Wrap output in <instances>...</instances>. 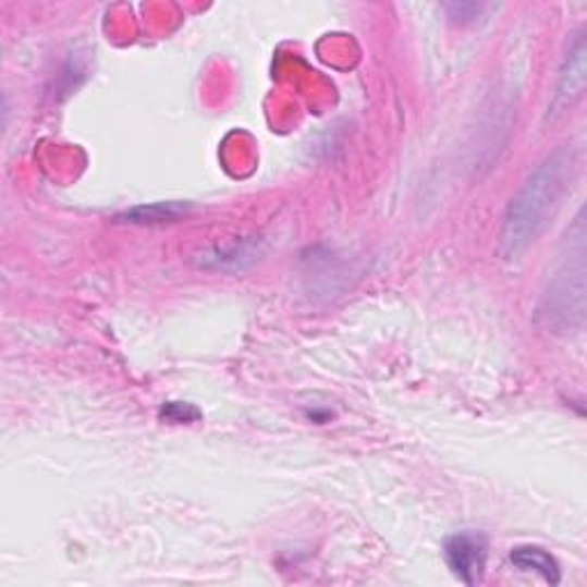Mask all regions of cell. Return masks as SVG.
I'll return each mask as SVG.
<instances>
[{
	"instance_id": "2",
	"label": "cell",
	"mask_w": 587,
	"mask_h": 587,
	"mask_svg": "<svg viewBox=\"0 0 587 587\" xmlns=\"http://www.w3.org/2000/svg\"><path fill=\"white\" fill-rule=\"evenodd\" d=\"M585 232L583 228L578 230V236L570 244L567 259L560 265L555 278L551 280L549 294H543L547 298V308L543 315L549 317L553 326L560 329H578L583 323V310H585Z\"/></svg>"
},
{
	"instance_id": "7",
	"label": "cell",
	"mask_w": 587,
	"mask_h": 587,
	"mask_svg": "<svg viewBox=\"0 0 587 587\" xmlns=\"http://www.w3.org/2000/svg\"><path fill=\"white\" fill-rule=\"evenodd\" d=\"M161 420L170 423V425H186V423H195L203 418V413L195 408L193 404H182V402H168L161 406Z\"/></svg>"
},
{
	"instance_id": "4",
	"label": "cell",
	"mask_w": 587,
	"mask_h": 587,
	"mask_svg": "<svg viewBox=\"0 0 587 587\" xmlns=\"http://www.w3.org/2000/svg\"><path fill=\"white\" fill-rule=\"evenodd\" d=\"M585 88V39L578 37L576 47L570 51L558 81L553 97V113H562L583 95Z\"/></svg>"
},
{
	"instance_id": "6",
	"label": "cell",
	"mask_w": 587,
	"mask_h": 587,
	"mask_svg": "<svg viewBox=\"0 0 587 587\" xmlns=\"http://www.w3.org/2000/svg\"><path fill=\"white\" fill-rule=\"evenodd\" d=\"M182 207L170 203V205H151V207H138L134 211L126 213V219H132V223H163V221H175L180 219Z\"/></svg>"
},
{
	"instance_id": "1",
	"label": "cell",
	"mask_w": 587,
	"mask_h": 587,
	"mask_svg": "<svg viewBox=\"0 0 587 587\" xmlns=\"http://www.w3.org/2000/svg\"><path fill=\"white\" fill-rule=\"evenodd\" d=\"M574 178V151L567 147L555 149L543 159L528 182L510 203L503 232H500V250L505 257L516 259L526 253L537 236L547 230L560 200Z\"/></svg>"
},
{
	"instance_id": "3",
	"label": "cell",
	"mask_w": 587,
	"mask_h": 587,
	"mask_svg": "<svg viewBox=\"0 0 587 587\" xmlns=\"http://www.w3.org/2000/svg\"><path fill=\"white\" fill-rule=\"evenodd\" d=\"M443 553L448 567L464 585H477L482 580L489 555V543L482 533L464 530L448 537Z\"/></svg>"
},
{
	"instance_id": "5",
	"label": "cell",
	"mask_w": 587,
	"mask_h": 587,
	"mask_svg": "<svg viewBox=\"0 0 587 587\" xmlns=\"http://www.w3.org/2000/svg\"><path fill=\"white\" fill-rule=\"evenodd\" d=\"M510 560L521 572H535L549 585H560L562 580V570L558 560L539 547H518L510 553Z\"/></svg>"
}]
</instances>
